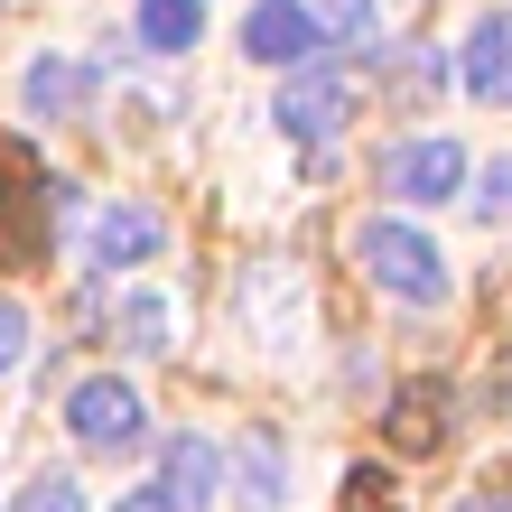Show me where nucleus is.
I'll list each match as a JSON object with an SVG mask.
<instances>
[{
  "label": "nucleus",
  "instance_id": "obj_1",
  "mask_svg": "<svg viewBox=\"0 0 512 512\" xmlns=\"http://www.w3.org/2000/svg\"><path fill=\"white\" fill-rule=\"evenodd\" d=\"M66 177H47L38 159H28L19 140H0V270L38 261L56 243V215H66Z\"/></svg>",
  "mask_w": 512,
  "mask_h": 512
},
{
  "label": "nucleus",
  "instance_id": "obj_2",
  "mask_svg": "<svg viewBox=\"0 0 512 512\" xmlns=\"http://www.w3.org/2000/svg\"><path fill=\"white\" fill-rule=\"evenodd\" d=\"M354 270H364L382 298H410V308H438V298H447V252L410 215H382V224L354 233Z\"/></svg>",
  "mask_w": 512,
  "mask_h": 512
},
{
  "label": "nucleus",
  "instance_id": "obj_3",
  "mask_svg": "<svg viewBox=\"0 0 512 512\" xmlns=\"http://www.w3.org/2000/svg\"><path fill=\"white\" fill-rule=\"evenodd\" d=\"M66 429H75V447H94V457H122V447L149 438V401L122 373H94V382L66 391Z\"/></svg>",
  "mask_w": 512,
  "mask_h": 512
},
{
  "label": "nucleus",
  "instance_id": "obj_4",
  "mask_svg": "<svg viewBox=\"0 0 512 512\" xmlns=\"http://www.w3.org/2000/svg\"><path fill=\"white\" fill-rule=\"evenodd\" d=\"M326 47V28L308 0H252L243 10V56L252 66H308V56Z\"/></svg>",
  "mask_w": 512,
  "mask_h": 512
},
{
  "label": "nucleus",
  "instance_id": "obj_5",
  "mask_svg": "<svg viewBox=\"0 0 512 512\" xmlns=\"http://www.w3.org/2000/svg\"><path fill=\"white\" fill-rule=\"evenodd\" d=\"M466 187V149L457 140H401L382 159V196H401V205H447Z\"/></svg>",
  "mask_w": 512,
  "mask_h": 512
},
{
  "label": "nucleus",
  "instance_id": "obj_6",
  "mask_svg": "<svg viewBox=\"0 0 512 512\" xmlns=\"http://www.w3.org/2000/svg\"><path fill=\"white\" fill-rule=\"evenodd\" d=\"M159 243H168V224L149 215V205H131V196H112L103 215H94V261L103 270H131V261H149Z\"/></svg>",
  "mask_w": 512,
  "mask_h": 512
},
{
  "label": "nucleus",
  "instance_id": "obj_7",
  "mask_svg": "<svg viewBox=\"0 0 512 512\" xmlns=\"http://www.w3.org/2000/svg\"><path fill=\"white\" fill-rule=\"evenodd\" d=\"M354 112V94H345V75H298L289 94H280V112H270V122H280L289 140H326Z\"/></svg>",
  "mask_w": 512,
  "mask_h": 512
},
{
  "label": "nucleus",
  "instance_id": "obj_8",
  "mask_svg": "<svg viewBox=\"0 0 512 512\" xmlns=\"http://www.w3.org/2000/svg\"><path fill=\"white\" fill-rule=\"evenodd\" d=\"M215 475H224V457L205 438H168V457H159V503L168 512H205L215 503Z\"/></svg>",
  "mask_w": 512,
  "mask_h": 512
},
{
  "label": "nucleus",
  "instance_id": "obj_9",
  "mask_svg": "<svg viewBox=\"0 0 512 512\" xmlns=\"http://www.w3.org/2000/svg\"><path fill=\"white\" fill-rule=\"evenodd\" d=\"M233 494H243L252 512H280L289 503V447L270 438V429H252L243 447H233Z\"/></svg>",
  "mask_w": 512,
  "mask_h": 512
},
{
  "label": "nucleus",
  "instance_id": "obj_10",
  "mask_svg": "<svg viewBox=\"0 0 512 512\" xmlns=\"http://www.w3.org/2000/svg\"><path fill=\"white\" fill-rule=\"evenodd\" d=\"M466 94L475 103H512V10L475 19V38H466Z\"/></svg>",
  "mask_w": 512,
  "mask_h": 512
},
{
  "label": "nucleus",
  "instance_id": "obj_11",
  "mask_svg": "<svg viewBox=\"0 0 512 512\" xmlns=\"http://www.w3.org/2000/svg\"><path fill=\"white\" fill-rule=\"evenodd\" d=\"M19 94H28L38 122H66V112L94 103V66H75V56H38V66L19 75Z\"/></svg>",
  "mask_w": 512,
  "mask_h": 512
},
{
  "label": "nucleus",
  "instance_id": "obj_12",
  "mask_svg": "<svg viewBox=\"0 0 512 512\" xmlns=\"http://www.w3.org/2000/svg\"><path fill=\"white\" fill-rule=\"evenodd\" d=\"M205 38V0H140V47L149 56H187Z\"/></svg>",
  "mask_w": 512,
  "mask_h": 512
},
{
  "label": "nucleus",
  "instance_id": "obj_13",
  "mask_svg": "<svg viewBox=\"0 0 512 512\" xmlns=\"http://www.w3.org/2000/svg\"><path fill=\"white\" fill-rule=\"evenodd\" d=\"M122 345L131 354H177V308H168L159 289H131L122 298Z\"/></svg>",
  "mask_w": 512,
  "mask_h": 512
},
{
  "label": "nucleus",
  "instance_id": "obj_14",
  "mask_svg": "<svg viewBox=\"0 0 512 512\" xmlns=\"http://www.w3.org/2000/svg\"><path fill=\"white\" fill-rule=\"evenodd\" d=\"M466 205H475V224H503V233H512V159H494L485 177H475Z\"/></svg>",
  "mask_w": 512,
  "mask_h": 512
},
{
  "label": "nucleus",
  "instance_id": "obj_15",
  "mask_svg": "<svg viewBox=\"0 0 512 512\" xmlns=\"http://www.w3.org/2000/svg\"><path fill=\"white\" fill-rule=\"evenodd\" d=\"M10 512H84V485L75 475H38V485H19Z\"/></svg>",
  "mask_w": 512,
  "mask_h": 512
},
{
  "label": "nucleus",
  "instance_id": "obj_16",
  "mask_svg": "<svg viewBox=\"0 0 512 512\" xmlns=\"http://www.w3.org/2000/svg\"><path fill=\"white\" fill-rule=\"evenodd\" d=\"M317 28H336V38H354V47H364V38H373V0H326V10H317Z\"/></svg>",
  "mask_w": 512,
  "mask_h": 512
},
{
  "label": "nucleus",
  "instance_id": "obj_17",
  "mask_svg": "<svg viewBox=\"0 0 512 512\" xmlns=\"http://www.w3.org/2000/svg\"><path fill=\"white\" fill-rule=\"evenodd\" d=\"M19 354H28V308H19V298H0V373H10Z\"/></svg>",
  "mask_w": 512,
  "mask_h": 512
},
{
  "label": "nucleus",
  "instance_id": "obj_18",
  "mask_svg": "<svg viewBox=\"0 0 512 512\" xmlns=\"http://www.w3.org/2000/svg\"><path fill=\"white\" fill-rule=\"evenodd\" d=\"M354 503H364V512H401V503H391V494H382V475H373V466H364V475H354Z\"/></svg>",
  "mask_w": 512,
  "mask_h": 512
},
{
  "label": "nucleus",
  "instance_id": "obj_19",
  "mask_svg": "<svg viewBox=\"0 0 512 512\" xmlns=\"http://www.w3.org/2000/svg\"><path fill=\"white\" fill-rule=\"evenodd\" d=\"M112 512H168V503H159V485H149V494H122Z\"/></svg>",
  "mask_w": 512,
  "mask_h": 512
},
{
  "label": "nucleus",
  "instance_id": "obj_20",
  "mask_svg": "<svg viewBox=\"0 0 512 512\" xmlns=\"http://www.w3.org/2000/svg\"><path fill=\"white\" fill-rule=\"evenodd\" d=\"M457 512H512V494H466Z\"/></svg>",
  "mask_w": 512,
  "mask_h": 512
}]
</instances>
